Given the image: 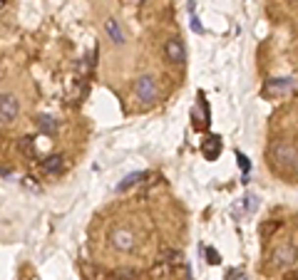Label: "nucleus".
<instances>
[{"instance_id":"4","label":"nucleus","mask_w":298,"mask_h":280,"mask_svg":"<svg viewBox=\"0 0 298 280\" xmlns=\"http://www.w3.org/2000/svg\"><path fill=\"white\" fill-rule=\"evenodd\" d=\"M296 256H298V251H296L293 243H281V246L271 253V265H273V268H291L293 260H296Z\"/></svg>"},{"instance_id":"8","label":"nucleus","mask_w":298,"mask_h":280,"mask_svg":"<svg viewBox=\"0 0 298 280\" xmlns=\"http://www.w3.org/2000/svg\"><path fill=\"white\" fill-rule=\"evenodd\" d=\"M104 30H107L109 40H112L115 45H122V43H124V32H122V27H120L117 20H112V18H109V20L104 23Z\"/></svg>"},{"instance_id":"13","label":"nucleus","mask_w":298,"mask_h":280,"mask_svg":"<svg viewBox=\"0 0 298 280\" xmlns=\"http://www.w3.org/2000/svg\"><path fill=\"white\" fill-rule=\"evenodd\" d=\"M20 151H23L25 156L35 159V156H37V146H35V139H32V137H23V139H20Z\"/></svg>"},{"instance_id":"7","label":"nucleus","mask_w":298,"mask_h":280,"mask_svg":"<svg viewBox=\"0 0 298 280\" xmlns=\"http://www.w3.org/2000/svg\"><path fill=\"white\" fill-rule=\"evenodd\" d=\"M291 90V79H271V82L264 87V94L266 97H276V94H283Z\"/></svg>"},{"instance_id":"9","label":"nucleus","mask_w":298,"mask_h":280,"mask_svg":"<svg viewBox=\"0 0 298 280\" xmlns=\"http://www.w3.org/2000/svg\"><path fill=\"white\" fill-rule=\"evenodd\" d=\"M43 169H45L48 174H60V171L65 169V156H62V154H52V156H48L45 162H43Z\"/></svg>"},{"instance_id":"14","label":"nucleus","mask_w":298,"mask_h":280,"mask_svg":"<svg viewBox=\"0 0 298 280\" xmlns=\"http://www.w3.org/2000/svg\"><path fill=\"white\" fill-rule=\"evenodd\" d=\"M236 162H239V166H241L244 176L248 179V171H251V162H248V156H246V154H241V151H236Z\"/></svg>"},{"instance_id":"15","label":"nucleus","mask_w":298,"mask_h":280,"mask_svg":"<svg viewBox=\"0 0 298 280\" xmlns=\"http://www.w3.org/2000/svg\"><path fill=\"white\" fill-rule=\"evenodd\" d=\"M204 256H206V260H209L211 265H219V263H221V256H219V251H216V248H206V251H204Z\"/></svg>"},{"instance_id":"2","label":"nucleus","mask_w":298,"mask_h":280,"mask_svg":"<svg viewBox=\"0 0 298 280\" xmlns=\"http://www.w3.org/2000/svg\"><path fill=\"white\" fill-rule=\"evenodd\" d=\"M109 243H112V248L120 251V253H129V251H134V246H137V238H134V233H132L129 228L117 226V228L109 231Z\"/></svg>"},{"instance_id":"18","label":"nucleus","mask_w":298,"mask_h":280,"mask_svg":"<svg viewBox=\"0 0 298 280\" xmlns=\"http://www.w3.org/2000/svg\"><path fill=\"white\" fill-rule=\"evenodd\" d=\"M0 176H10V169H5L3 164H0Z\"/></svg>"},{"instance_id":"10","label":"nucleus","mask_w":298,"mask_h":280,"mask_svg":"<svg viewBox=\"0 0 298 280\" xmlns=\"http://www.w3.org/2000/svg\"><path fill=\"white\" fill-rule=\"evenodd\" d=\"M201 154L209 159V162H214V159H219V154H221V141H219V137H211V139H206V144L201 146Z\"/></svg>"},{"instance_id":"6","label":"nucleus","mask_w":298,"mask_h":280,"mask_svg":"<svg viewBox=\"0 0 298 280\" xmlns=\"http://www.w3.org/2000/svg\"><path fill=\"white\" fill-rule=\"evenodd\" d=\"M164 55L172 65H184L186 62V50H184V43L179 37H172L164 43Z\"/></svg>"},{"instance_id":"12","label":"nucleus","mask_w":298,"mask_h":280,"mask_svg":"<svg viewBox=\"0 0 298 280\" xmlns=\"http://www.w3.org/2000/svg\"><path fill=\"white\" fill-rule=\"evenodd\" d=\"M37 127H40L43 134H55L57 132V124H55V119L50 114H40V117H37Z\"/></svg>"},{"instance_id":"5","label":"nucleus","mask_w":298,"mask_h":280,"mask_svg":"<svg viewBox=\"0 0 298 280\" xmlns=\"http://www.w3.org/2000/svg\"><path fill=\"white\" fill-rule=\"evenodd\" d=\"M18 112H20V104L13 94H0V124L15 122Z\"/></svg>"},{"instance_id":"11","label":"nucleus","mask_w":298,"mask_h":280,"mask_svg":"<svg viewBox=\"0 0 298 280\" xmlns=\"http://www.w3.org/2000/svg\"><path fill=\"white\" fill-rule=\"evenodd\" d=\"M142 179H147V174H144V171H132V174H127V176H124V179H122V181L117 184V191H120V193H124V191H127L129 186L139 184Z\"/></svg>"},{"instance_id":"1","label":"nucleus","mask_w":298,"mask_h":280,"mask_svg":"<svg viewBox=\"0 0 298 280\" xmlns=\"http://www.w3.org/2000/svg\"><path fill=\"white\" fill-rule=\"evenodd\" d=\"M269 156L278 171L283 174H296L298 176V149L288 141H273L269 149Z\"/></svg>"},{"instance_id":"17","label":"nucleus","mask_w":298,"mask_h":280,"mask_svg":"<svg viewBox=\"0 0 298 280\" xmlns=\"http://www.w3.org/2000/svg\"><path fill=\"white\" fill-rule=\"evenodd\" d=\"M246 211H256V196H246Z\"/></svg>"},{"instance_id":"16","label":"nucleus","mask_w":298,"mask_h":280,"mask_svg":"<svg viewBox=\"0 0 298 280\" xmlns=\"http://www.w3.org/2000/svg\"><path fill=\"white\" fill-rule=\"evenodd\" d=\"M192 30H194L197 35H204V27H201V23H199L197 15H192Z\"/></svg>"},{"instance_id":"3","label":"nucleus","mask_w":298,"mask_h":280,"mask_svg":"<svg viewBox=\"0 0 298 280\" xmlns=\"http://www.w3.org/2000/svg\"><path fill=\"white\" fill-rule=\"evenodd\" d=\"M134 94H137L139 102H144V104L154 102V99H157V82H154V77H149V74L139 77L137 82H134Z\"/></svg>"}]
</instances>
